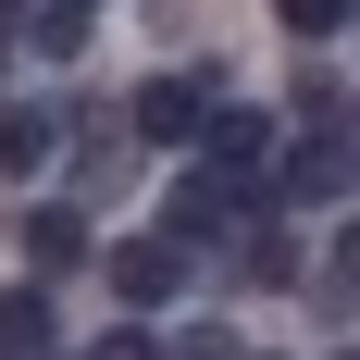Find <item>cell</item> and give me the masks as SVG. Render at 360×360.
I'll use <instances>...</instances> for the list:
<instances>
[{
	"label": "cell",
	"instance_id": "cell-1",
	"mask_svg": "<svg viewBox=\"0 0 360 360\" xmlns=\"http://www.w3.org/2000/svg\"><path fill=\"white\" fill-rule=\"evenodd\" d=\"M224 224H236V186H224V174H186V186H174V199H162V236H174V249H186V261L212 249Z\"/></svg>",
	"mask_w": 360,
	"mask_h": 360
},
{
	"label": "cell",
	"instance_id": "cell-2",
	"mask_svg": "<svg viewBox=\"0 0 360 360\" xmlns=\"http://www.w3.org/2000/svg\"><path fill=\"white\" fill-rule=\"evenodd\" d=\"M174 286H186V249H174V236H124V249H112V298H137V311H162Z\"/></svg>",
	"mask_w": 360,
	"mask_h": 360
},
{
	"label": "cell",
	"instance_id": "cell-9",
	"mask_svg": "<svg viewBox=\"0 0 360 360\" xmlns=\"http://www.w3.org/2000/svg\"><path fill=\"white\" fill-rule=\"evenodd\" d=\"M286 186H298V199H335V186H348V149H335V137H311V149L286 162Z\"/></svg>",
	"mask_w": 360,
	"mask_h": 360
},
{
	"label": "cell",
	"instance_id": "cell-5",
	"mask_svg": "<svg viewBox=\"0 0 360 360\" xmlns=\"http://www.w3.org/2000/svg\"><path fill=\"white\" fill-rule=\"evenodd\" d=\"M199 149H212V174H249L261 149H274V112H249V100H236V112H199Z\"/></svg>",
	"mask_w": 360,
	"mask_h": 360
},
{
	"label": "cell",
	"instance_id": "cell-10",
	"mask_svg": "<svg viewBox=\"0 0 360 360\" xmlns=\"http://www.w3.org/2000/svg\"><path fill=\"white\" fill-rule=\"evenodd\" d=\"M274 13H286L298 37H335V25H348V0H274Z\"/></svg>",
	"mask_w": 360,
	"mask_h": 360
},
{
	"label": "cell",
	"instance_id": "cell-7",
	"mask_svg": "<svg viewBox=\"0 0 360 360\" xmlns=\"http://www.w3.org/2000/svg\"><path fill=\"white\" fill-rule=\"evenodd\" d=\"M50 348V298L37 286H0V360H37Z\"/></svg>",
	"mask_w": 360,
	"mask_h": 360
},
{
	"label": "cell",
	"instance_id": "cell-4",
	"mask_svg": "<svg viewBox=\"0 0 360 360\" xmlns=\"http://www.w3.org/2000/svg\"><path fill=\"white\" fill-rule=\"evenodd\" d=\"M199 112H212V87H199V75H149L124 124H137V137H199Z\"/></svg>",
	"mask_w": 360,
	"mask_h": 360
},
{
	"label": "cell",
	"instance_id": "cell-8",
	"mask_svg": "<svg viewBox=\"0 0 360 360\" xmlns=\"http://www.w3.org/2000/svg\"><path fill=\"white\" fill-rule=\"evenodd\" d=\"M25 50H50V63H75V50H87V0H37Z\"/></svg>",
	"mask_w": 360,
	"mask_h": 360
},
{
	"label": "cell",
	"instance_id": "cell-3",
	"mask_svg": "<svg viewBox=\"0 0 360 360\" xmlns=\"http://www.w3.org/2000/svg\"><path fill=\"white\" fill-rule=\"evenodd\" d=\"M50 149H63V112H37V100H0V186L50 174Z\"/></svg>",
	"mask_w": 360,
	"mask_h": 360
},
{
	"label": "cell",
	"instance_id": "cell-11",
	"mask_svg": "<svg viewBox=\"0 0 360 360\" xmlns=\"http://www.w3.org/2000/svg\"><path fill=\"white\" fill-rule=\"evenodd\" d=\"M87 360H162V348H149V335H100Z\"/></svg>",
	"mask_w": 360,
	"mask_h": 360
},
{
	"label": "cell",
	"instance_id": "cell-6",
	"mask_svg": "<svg viewBox=\"0 0 360 360\" xmlns=\"http://www.w3.org/2000/svg\"><path fill=\"white\" fill-rule=\"evenodd\" d=\"M13 236H25V261H37V274H63V261H87V212H75V199H37V212L13 224Z\"/></svg>",
	"mask_w": 360,
	"mask_h": 360
}]
</instances>
